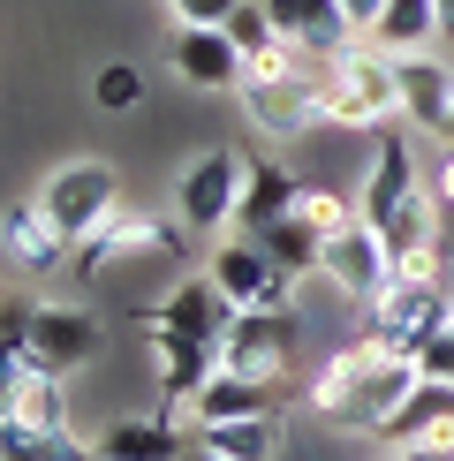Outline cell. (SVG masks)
I'll list each match as a JSON object with an SVG mask.
<instances>
[{"label": "cell", "instance_id": "30bf717a", "mask_svg": "<svg viewBox=\"0 0 454 461\" xmlns=\"http://www.w3.org/2000/svg\"><path fill=\"white\" fill-rule=\"evenodd\" d=\"M167 68H175L189 91H242L250 53L227 38V23H175V38H167Z\"/></svg>", "mask_w": 454, "mask_h": 461}, {"label": "cell", "instance_id": "4316f807", "mask_svg": "<svg viewBox=\"0 0 454 461\" xmlns=\"http://www.w3.org/2000/svg\"><path fill=\"white\" fill-rule=\"evenodd\" d=\"M91 99H99L106 113H129V106L144 99V68L137 61H106L99 76H91Z\"/></svg>", "mask_w": 454, "mask_h": 461}, {"label": "cell", "instance_id": "484cf974", "mask_svg": "<svg viewBox=\"0 0 454 461\" xmlns=\"http://www.w3.org/2000/svg\"><path fill=\"white\" fill-rule=\"evenodd\" d=\"M258 242L273 249V258L288 265L295 280H303V273H318V258H326V242H318V235H311V227H303L295 212H288V220H273V227H258Z\"/></svg>", "mask_w": 454, "mask_h": 461}, {"label": "cell", "instance_id": "7402d4cb", "mask_svg": "<svg viewBox=\"0 0 454 461\" xmlns=\"http://www.w3.org/2000/svg\"><path fill=\"white\" fill-rule=\"evenodd\" d=\"M440 38H447V8H440V0H386L378 23H371V46L394 53V61H409V53H440Z\"/></svg>", "mask_w": 454, "mask_h": 461}, {"label": "cell", "instance_id": "7c38bea8", "mask_svg": "<svg viewBox=\"0 0 454 461\" xmlns=\"http://www.w3.org/2000/svg\"><path fill=\"white\" fill-rule=\"evenodd\" d=\"M416 386H424V371H416L409 356H378L371 371H364V386L349 393V409L333 416V431H340V438H364V431L378 438V431L394 424V409H402Z\"/></svg>", "mask_w": 454, "mask_h": 461}, {"label": "cell", "instance_id": "4fadbf2b", "mask_svg": "<svg viewBox=\"0 0 454 461\" xmlns=\"http://www.w3.org/2000/svg\"><path fill=\"white\" fill-rule=\"evenodd\" d=\"M242 113H250V129H258V137H273V144H303V137H318L311 68H303V76H280V84H242Z\"/></svg>", "mask_w": 454, "mask_h": 461}, {"label": "cell", "instance_id": "f546056e", "mask_svg": "<svg viewBox=\"0 0 454 461\" xmlns=\"http://www.w3.org/2000/svg\"><path fill=\"white\" fill-rule=\"evenodd\" d=\"M175 23H227V15L242 8V0H159Z\"/></svg>", "mask_w": 454, "mask_h": 461}, {"label": "cell", "instance_id": "ffe728a7", "mask_svg": "<svg viewBox=\"0 0 454 461\" xmlns=\"http://www.w3.org/2000/svg\"><path fill=\"white\" fill-rule=\"evenodd\" d=\"M280 386H265V378H242V371H213L204 378V393L189 401V431H204V424H235V416H273L280 409Z\"/></svg>", "mask_w": 454, "mask_h": 461}, {"label": "cell", "instance_id": "ba28073f", "mask_svg": "<svg viewBox=\"0 0 454 461\" xmlns=\"http://www.w3.org/2000/svg\"><path fill=\"white\" fill-rule=\"evenodd\" d=\"M0 258H8L23 280H61L68 258H76V242L46 220L38 197H15V204H0Z\"/></svg>", "mask_w": 454, "mask_h": 461}, {"label": "cell", "instance_id": "8fae6325", "mask_svg": "<svg viewBox=\"0 0 454 461\" xmlns=\"http://www.w3.org/2000/svg\"><path fill=\"white\" fill-rule=\"evenodd\" d=\"M31 356L46 363V371H91V363L106 356V333H99V318L84 311V303H38V318H31Z\"/></svg>", "mask_w": 454, "mask_h": 461}, {"label": "cell", "instance_id": "836d02e7", "mask_svg": "<svg viewBox=\"0 0 454 461\" xmlns=\"http://www.w3.org/2000/svg\"><path fill=\"white\" fill-rule=\"evenodd\" d=\"M431 189H440V204H447V212H454V144L440 151V167H431Z\"/></svg>", "mask_w": 454, "mask_h": 461}, {"label": "cell", "instance_id": "74e56055", "mask_svg": "<svg viewBox=\"0 0 454 461\" xmlns=\"http://www.w3.org/2000/svg\"><path fill=\"white\" fill-rule=\"evenodd\" d=\"M447 311H454V287H447Z\"/></svg>", "mask_w": 454, "mask_h": 461}, {"label": "cell", "instance_id": "f35d334b", "mask_svg": "<svg viewBox=\"0 0 454 461\" xmlns=\"http://www.w3.org/2000/svg\"><path fill=\"white\" fill-rule=\"evenodd\" d=\"M91 461H99V454H91Z\"/></svg>", "mask_w": 454, "mask_h": 461}, {"label": "cell", "instance_id": "1f68e13d", "mask_svg": "<svg viewBox=\"0 0 454 461\" xmlns=\"http://www.w3.org/2000/svg\"><path fill=\"white\" fill-rule=\"evenodd\" d=\"M416 371H424V378H447V386H454V325H447L440 340H431L424 356H416Z\"/></svg>", "mask_w": 454, "mask_h": 461}, {"label": "cell", "instance_id": "d6986e66", "mask_svg": "<svg viewBox=\"0 0 454 461\" xmlns=\"http://www.w3.org/2000/svg\"><path fill=\"white\" fill-rule=\"evenodd\" d=\"M394 84H402V122L440 137V122L454 106V61L447 53H409V61H394Z\"/></svg>", "mask_w": 454, "mask_h": 461}, {"label": "cell", "instance_id": "f1b7e54d", "mask_svg": "<svg viewBox=\"0 0 454 461\" xmlns=\"http://www.w3.org/2000/svg\"><path fill=\"white\" fill-rule=\"evenodd\" d=\"M31 318L38 303H0V356H31Z\"/></svg>", "mask_w": 454, "mask_h": 461}, {"label": "cell", "instance_id": "ac0fdd59", "mask_svg": "<svg viewBox=\"0 0 454 461\" xmlns=\"http://www.w3.org/2000/svg\"><path fill=\"white\" fill-rule=\"evenodd\" d=\"M91 454L99 461H182L189 438L175 416H114V424H99V438H91Z\"/></svg>", "mask_w": 454, "mask_h": 461}, {"label": "cell", "instance_id": "52a82bcc", "mask_svg": "<svg viewBox=\"0 0 454 461\" xmlns=\"http://www.w3.org/2000/svg\"><path fill=\"white\" fill-rule=\"evenodd\" d=\"M318 273H326L333 295H349L356 311H371V303L394 287V273H402V265H394V249H386V235H378V227H349V235L326 242Z\"/></svg>", "mask_w": 454, "mask_h": 461}, {"label": "cell", "instance_id": "277c9868", "mask_svg": "<svg viewBox=\"0 0 454 461\" xmlns=\"http://www.w3.org/2000/svg\"><path fill=\"white\" fill-rule=\"evenodd\" d=\"M38 204H46V220L61 227L68 242H91L129 197H122V175H114L106 159H68V167H53V175L38 182Z\"/></svg>", "mask_w": 454, "mask_h": 461}, {"label": "cell", "instance_id": "3957f363", "mask_svg": "<svg viewBox=\"0 0 454 461\" xmlns=\"http://www.w3.org/2000/svg\"><path fill=\"white\" fill-rule=\"evenodd\" d=\"M295 356H303V318L295 311H235V325H227V340H220V371L265 378V386H280V393H303V386H288Z\"/></svg>", "mask_w": 454, "mask_h": 461}, {"label": "cell", "instance_id": "8d00e7d4", "mask_svg": "<svg viewBox=\"0 0 454 461\" xmlns=\"http://www.w3.org/2000/svg\"><path fill=\"white\" fill-rule=\"evenodd\" d=\"M440 144H454V106H447V122H440Z\"/></svg>", "mask_w": 454, "mask_h": 461}, {"label": "cell", "instance_id": "9a60e30c", "mask_svg": "<svg viewBox=\"0 0 454 461\" xmlns=\"http://www.w3.org/2000/svg\"><path fill=\"white\" fill-rule=\"evenodd\" d=\"M378 235H386V249H394L402 273H440V249H447V204H440V189L424 182L402 212L378 227Z\"/></svg>", "mask_w": 454, "mask_h": 461}, {"label": "cell", "instance_id": "44dd1931", "mask_svg": "<svg viewBox=\"0 0 454 461\" xmlns=\"http://www.w3.org/2000/svg\"><path fill=\"white\" fill-rule=\"evenodd\" d=\"M378 438H386V447H454V386L447 378H424V386L394 409V424Z\"/></svg>", "mask_w": 454, "mask_h": 461}, {"label": "cell", "instance_id": "d6a6232c", "mask_svg": "<svg viewBox=\"0 0 454 461\" xmlns=\"http://www.w3.org/2000/svg\"><path fill=\"white\" fill-rule=\"evenodd\" d=\"M23 371H31V356H0V416H15V393H23Z\"/></svg>", "mask_w": 454, "mask_h": 461}, {"label": "cell", "instance_id": "2e32d148", "mask_svg": "<svg viewBox=\"0 0 454 461\" xmlns=\"http://www.w3.org/2000/svg\"><path fill=\"white\" fill-rule=\"evenodd\" d=\"M144 333H151V363H159V393H167L159 409L182 424V409L204 393V378L220 371V348H204V340H182V333H167V325H151V318H144Z\"/></svg>", "mask_w": 454, "mask_h": 461}, {"label": "cell", "instance_id": "7a4b0ae2", "mask_svg": "<svg viewBox=\"0 0 454 461\" xmlns=\"http://www.w3.org/2000/svg\"><path fill=\"white\" fill-rule=\"evenodd\" d=\"M454 325V311H447V287H440V273H394V287L364 311V340L371 348H386V356H424L431 340H440Z\"/></svg>", "mask_w": 454, "mask_h": 461}, {"label": "cell", "instance_id": "6da1fadb", "mask_svg": "<svg viewBox=\"0 0 454 461\" xmlns=\"http://www.w3.org/2000/svg\"><path fill=\"white\" fill-rule=\"evenodd\" d=\"M311 99L318 129H349V137H378L386 122H402V84H394V53H378L371 38H356L333 61H311Z\"/></svg>", "mask_w": 454, "mask_h": 461}, {"label": "cell", "instance_id": "e0dca14e", "mask_svg": "<svg viewBox=\"0 0 454 461\" xmlns=\"http://www.w3.org/2000/svg\"><path fill=\"white\" fill-rule=\"evenodd\" d=\"M295 197H303V175H295V167L273 159V151H250V159H242V212H235V227H242V235H258V227L288 220Z\"/></svg>", "mask_w": 454, "mask_h": 461}, {"label": "cell", "instance_id": "603a6c76", "mask_svg": "<svg viewBox=\"0 0 454 461\" xmlns=\"http://www.w3.org/2000/svg\"><path fill=\"white\" fill-rule=\"evenodd\" d=\"M189 438L213 447V454H227V461H273L280 454V409L273 416H235V424H204Z\"/></svg>", "mask_w": 454, "mask_h": 461}, {"label": "cell", "instance_id": "5b68a950", "mask_svg": "<svg viewBox=\"0 0 454 461\" xmlns=\"http://www.w3.org/2000/svg\"><path fill=\"white\" fill-rule=\"evenodd\" d=\"M213 280L235 311H295V273L258 235H227L213 249Z\"/></svg>", "mask_w": 454, "mask_h": 461}, {"label": "cell", "instance_id": "4dcf8cb0", "mask_svg": "<svg viewBox=\"0 0 454 461\" xmlns=\"http://www.w3.org/2000/svg\"><path fill=\"white\" fill-rule=\"evenodd\" d=\"M311 8H318V0H265V15H273V31H280V38H303Z\"/></svg>", "mask_w": 454, "mask_h": 461}, {"label": "cell", "instance_id": "e575fe53", "mask_svg": "<svg viewBox=\"0 0 454 461\" xmlns=\"http://www.w3.org/2000/svg\"><path fill=\"white\" fill-rule=\"evenodd\" d=\"M394 461H454V447H394Z\"/></svg>", "mask_w": 454, "mask_h": 461}, {"label": "cell", "instance_id": "83f0119b", "mask_svg": "<svg viewBox=\"0 0 454 461\" xmlns=\"http://www.w3.org/2000/svg\"><path fill=\"white\" fill-rule=\"evenodd\" d=\"M227 38H235L242 53H265V46H273L280 31H273V15H265V0H242V8L227 15Z\"/></svg>", "mask_w": 454, "mask_h": 461}, {"label": "cell", "instance_id": "d590c367", "mask_svg": "<svg viewBox=\"0 0 454 461\" xmlns=\"http://www.w3.org/2000/svg\"><path fill=\"white\" fill-rule=\"evenodd\" d=\"M182 461H227V454H213V447H197V438H189V454Z\"/></svg>", "mask_w": 454, "mask_h": 461}, {"label": "cell", "instance_id": "9c48e42d", "mask_svg": "<svg viewBox=\"0 0 454 461\" xmlns=\"http://www.w3.org/2000/svg\"><path fill=\"white\" fill-rule=\"evenodd\" d=\"M424 189V175H416V151L409 137H394V129H378L371 151H364V175H356V212H364V227H386L402 204Z\"/></svg>", "mask_w": 454, "mask_h": 461}, {"label": "cell", "instance_id": "5bb4252c", "mask_svg": "<svg viewBox=\"0 0 454 461\" xmlns=\"http://www.w3.org/2000/svg\"><path fill=\"white\" fill-rule=\"evenodd\" d=\"M144 318H151V325H167V333H182V340H204V348H220L227 325H235V303H227V295H220V280L204 273V280H175Z\"/></svg>", "mask_w": 454, "mask_h": 461}, {"label": "cell", "instance_id": "d4e9b609", "mask_svg": "<svg viewBox=\"0 0 454 461\" xmlns=\"http://www.w3.org/2000/svg\"><path fill=\"white\" fill-rule=\"evenodd\" d=\"M68 378L61 371H46V363L31 356V371H23V393H15V416H23L31 431H68Z\"/></svg>", "mask_w": 454, "mask_h": 461}, {"label": "cell", "instance_id": "8992f818", "mask_svg": "<svg viewBox=\"0 0 454 461\" xmlns=\"http://www.w3.org/2000/svg\"><path fill=\"white\" fill-rule=\"evenodd\" d=\"M242 212V159L235 151H204L175 175V220L189 235H227Z\"/></svg>", "mask_w": 454, "mask_h": 461}, {"label": "cell", "instance_id": "cb8c5ba5", "mask_svg": "<svg viewBox=\"0 0 454 461\" xmlns=\"http://www.w3.org/2000/svg\"><path fill=\"white\" fill-rule=\"evenodd\" d=\"M295 220L311 227L318 242H333V235H349V227H364V212H356V189H349V182H303Z\"/></svg>", "mask_w": 454, "mask_h": 461}]
</instances>
